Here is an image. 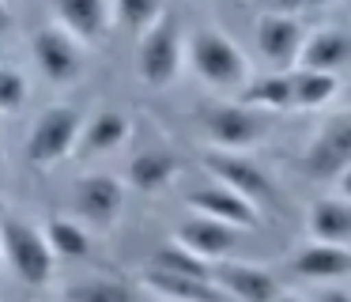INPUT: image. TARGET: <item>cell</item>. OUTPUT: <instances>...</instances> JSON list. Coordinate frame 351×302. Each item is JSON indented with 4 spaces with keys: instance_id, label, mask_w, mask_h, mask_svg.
I'll use <instances>...</instances> for the list:
<instances>
[{
    "instance_id": "cell-26",
    "label": "cell",
    "mask_w": 351,
    "mask_h": 302,
    "mask_svg": "<svg viewBox=\"0 0 351 302\" xmlns=\"http://www.w3.org/2000/svg\"><path fill=\"white\" fill-rule=\"evenodd\" d=\"M27 95H31V83H27V76L19 72L16 65H8L4 72H0V110L8 113H19L27 102Z\"/></svg>"
},
{
    "instance_id": "cell-16",
    "label": "cell",
    "mask_w": 351,
    "mask_h": 302,
    "mask_svg": "<svg viewBox=\"0 0 351 302\" xmlns=\"http://www.w3.org/2000/svg\"><path fill=\"white\" fill-rule=\"evenodd\" d=\"M129 136H132V117H129L125 110L106 106V110L91 113V117L84 121V132H80L76 155H80V159L110 155V151H117L121 143H129Z\"/></svg>"
},
{
    "instance_id": "cell-20",
    "label": "cell",
    "mask_w": 351,
    "mask_h": 302,
    "mask_svg": "<svg viewBox=\"0 0 351 302\" xmlns=\"http://www.w3.org/2000/svg\"><path fill=\"white\" fill-rule=\"evenodd\" d=\"M238 98L265 113H276V110H295V83H291V68H272L265 76H253Z\"/></svg>"
},
{
    "instance_id": "cell-13",
    "label": "cell",
    "mask_w": 351,
    "mask_h": 302,
    "mask_svg": "<svg viewBox=\"0 0 351 302\" xmlns=\"http://www.w3.org/2000/svg\"><path fill=\"white\" fill-rule=\"evenodd\" d=\"M53 19L69 27L84 45H102L110 38V27L117 23L114 0H49Z\"/></svg>"
},
{
    "instance_id": "cell-28",
    "label": "cell",
    "mask_w": 351,
    "mask_h": 302,
    "mask_svg": "<svg viewBox=\"0 0 351 302\" xmlns=\"http://www.w3.org/2000/svg\"><path fill=\"white\" fill-rule=\"evenodd\" d=\"M298 4H306V8H321V4H328V0H298Z\"/></svg>"
},
{
    "instance_id": "cell-8",
    "label": "cell",
    "mask_w": 351,
    "mask_h": 302,
    "mask_svg": "<svg viewBox=\"0 0 351 302\" xmlns=\"http://www.w3.org/2000/svg\"><path fill=\"white\" fill-rule=\"evenodd\" d=\"M185 204H189V211H204V216L227 219V223L242 226V231H257L261 226V204L250 200L242 189L227 185V181H219V178L193 185L189 193H185Z\"/></svg>"
},
{
    "instance_id": "cell-3",
    "label": "cell",
    "mask_w": 351,
    "mask_h": 302,
    "mask_svg": "<svg viewBox=\"0 0 351 302\" xmlns=\"http://www.w3.org/2000/svg\"><path fill=\"white\" fill-rule=\"evenodd\" d=\"M185 38L182 19L174 12H162L144 34H136V76L147 87H170L182 76L185 60Z\"/></svg>"
},
{
    "instance_id": "cell-17",
    "label": "cell",
    "mask_w": 351,
    "mask_h": 302,
    "mask_svg": "<svg viewBox=\"0 0 351 302\" xmlns=\"http://www.w3.org/2000/svg\"><path fill=\"white\" fill-rule=\"evenodd\" d=\"M140 287H144V294H159V299H227L212 276L170 272V268H155V264H147L140 272Z\"/></svg>"
},
{
    "instance_id": "cell-4",
    "label": "cell",
    "mask_w": 351,
    "mask_h": 302,
    "mask_svg": "<svg viewBox=\"0 0 351 302\" xmlns=\"http://www.w3.org/2000/svg\"><path fill=\"white\" fill-rule=\"evenodd\" d=\"M80 132H84V113L69 102L46 106L38 113V121L27 132V163L38 170H53L64 159L76 155L80 148Z\"/></svg>"
},
{
    "instance_id": "cell-10",
    "label": "cell",
    "mask_w": 351,
    "mask_h": 302,
    "mask_svg": "<svg viewBox=\"0 0 351 302\" xmlns=\"http://www.w3.org/2000/svg\"><path fill=\"white\" fill-rule=\"evenodd\" d=\"M125 204V185L114 174H84L72 189V211L95 231H106L117 223Z\"/></svg>"
},
{
    "instance_id": "cell-27",
    "label": "cell",
    "mask_w": 351,
    "mask_h": 302,
    "mask_svg": "<svg viewBox=\"0 0 351 302\" xmlns=\"http://www.w3.org/2000/svg\"><path fill=\"white\" fill-rule=\"evenodd\" d=\"M336 193H343V196H351V166L348 170L340 174V178H336Z\"/></svg>"
},
{
    "instance_id": "cell-22",
    "label": "cell",
    "mask_w": 351,
    "mask_h": 302,
    "mask_svg": "<svg viewBox=\"0 0 351 302\" xmlns=\"http://www.w3.org/2000/svg\"><path fill=\"white\" fill-rule=\"evenodd\" d=\"M291 83H295V110H321L340 95V72H325V68H291Z\"/></svg>"
},
{
    "instance_id": "cell-19",
    "label": "cell",
    "mask_w": 351,
    "mask_h": 302,
    "mask_svg": "<svg viewBox=\"0 0 351 302\" xmlns=\"http://www.w3.org/2000/svg\"><path fill=\"white\" fill-rule=\"evenodd\" d=\"M348 60H351V38H348V30L321 27V30H310V34H306V45H302L298 65L325 68V72H340Z\"/></svg>"
},
{
    "instance_id": "cell-7",
    "label": "cell",
    "mask_w": 351,
    "mask_h": 302,
    "mask_svg": "<svg viewBox=\"0 0 351 302\" xmlns=\"http://www.w3.org/2000/svg\"><path fill=\"white\" fill-rule=\"evenodd\" d=\"M302 163L313 178H332V181L348 170L351 166V106L321 121L317 132L310 136V143L302 151Z\"/></svg>"
},
{
    "instance_id": "cell-9",
    "label": "cell",
    "mask_w": 351,
    "mask_h": 302,
    "mask_svg": "<svg viewBox=\"0 0 351 302\" xmlns=\"http://www.w3.org/2000/svg\"><path fill=\"white\" fill-rule=\"evenodd\" d=\"M204 170L212 174V178L227 181V185L242 189L250 200H257L261 208H268V204L280 200V193H276L272 178L265 174V166L257 163V159H250L245 151H227V148H215L204 155Z\"/></svg>"
},
{
    "instance_id": "cell-15",
    "label": "cell",
    "mask_w": 351,
    "mask_h": 302,
    "mask_svg": "<svg viewBox=\"0 0 351 302\" xmlns=\"http://www.w3.org/2000/svg\"><path fill=\"white\" fill-rule=\"evenodd\" d=\"M291 272L310 283H332V279L351 276V246L340 242H321L313 238L310 246H302L291 257Z\"/></svg>"
},
{
    "instance_id": "cell-5",
    "label": "cell",
    "mask_w": 351,
    "mask_h": 302,
    "mask_svg": "<svg viewBox=\"0 0 351 302\" xmlns=\"http://www.w3.org/2000/svg\"><path fill=\"white\" fill-rule=\"evenodd\" d=\"M265 110L250 102H204L197 110V125L204 132V140L212 148H227V151H250L253 143L265 140Z\"/></svg>"
},
{
    "instance_id": "cell-25",
    "label": "cell",
    "mask_w": 351,
    "mask_h": 302,
    "mask_svg": "<svg viewBox=\"0 0 351 302\" xmlns=\"http://www.w3.org/2000/svg\"><path fill=\"white\" fill-rule=\"evenodd\" d=\"M162 12H167L162 0H114V15L129 34H144Z\"/></svg>"
},
{
    "instance_id": "cell-23",
    "label": "cell",
    "mask_w": 351,
    "mask_h": 302,
    "mask_svg": "<svg viewBox=\"0 0 351 302\" xmlns=\"http://www.w3.org/2000/svg\"><path fill=\"white\" fill-rule=\"evenodd\" d=\"M42 226H46V234H49V242H53L61 261H84V257L91 253V231H87V223L80 216L76 219L72 216H49Z\"/></svg>"
},
{
    "instance_id": "cell-12",
    "label": "cell",
    "mask_w": 351,
    "mask_h": 302,
    "mask_svg": "<svg viewBox=\"0 0 351 302\" xmlns=\"http://www.w3.org/2000/svg\"><path fill=\"white\" fill-rule=\"evenodd\" d=\"M306 45V27L291 12H265L257 19V53L272 68H295Z\"/></svg>"
},
{
    "instance_id": "cell-2",
    "label": "cell",
    "mask_w": 351,
    "mask_h": 302,
    "mask_svg": "<svg viewBox=\"0 0 351 302\" xmlns=\"http://www.w3.org/2000/svg\"><path fill=\"white\" fill-rule=\"evenodd\" d=\"M0 246H4V264L8 272L27 287H49L57 268V249L49 242L46 226L23 219L19 211L4 216V231H0Z\"/></svg>"
},
{
    "instance_id": "cell-24",
    "label": "cell",
    "mask_w": 351,
    "mask_h": 302,
    "mask_svg": "<svg viewBox=\"0 0 351 302\" xmlns=\"http://www.w3.org/2000/svg\"><path fill=\"white\" fill-rule=\"evenodd\" d=\"M144 294L140 279H114V276H91V279H76L64 287V299L72 302H114V299H136Z\"/></svg>"
},
{
    "instance_id": "cell-1",
    "label": "cell",
    "mask_w": 351,
    "mask_h": 302,
    "mask_svg": "<svg viewBox=\"0 0 351 302\" xmlns=\"http://www.w3.org/2000/svg\"><path fill=\"white\" fill-rule=\"evenodd\" d=\"M185 60H189L193 76L200 83L215 91H242L253 80L250 72V57L234 45V38H227L219 27H193L185 38Z\"/></svg>"
},
{
    "instance_id": "cell-18",
    "label": "cell",
    "mask_w": 351,
    "mask_h": 302,
    "mask_svg": "<svg viewBox=\"0 0 351 302\" xmlns=\"http://www.w3.org/2000/svg\"><path fill=\"white\" fill-rule=\"evenodd\" d=\"M306 231H310V238L351 246V196L336 193L313 200L310 211H306Z\"/></svg>"
},
{
    "instance_id": "cell-14",
    "label": "cell",
    "mask_w": 351,
    "mask_h": 302,
    "mask_svg": "<svg viewBox=\"0 0 351 302\" xmlns=\"http://www.w3.org/2000/svg\"><path fill=\"white\" fill-rule=\"evenodd\" d=\"M238 234H242V226L227 223V219H215V216H204V211H193V219H185L178 226L174 238L182 246H189L193 253L208 257V261H223V257L234 253Z\"/></svg>"
},
{
    "instance_id": "cell-6",
    "label": "cell",
    "mask_w": 351,
    "mask_h": 302,
    "mask_svg": "<svg viewBox=\"0 0 351 302\" xmlns=\"http://www.w3.org/2000/svg\"><path fill=\"white\" fill-rule=\"evenodd\" d=\"M31 57L38 65V72L46 76L57 87H69L84 76V42L72 34L61 23H49V27H38L31 34Z\"/></svg>"
},
{
    "instance_id": "cell-11",
    "label": "cell",
    "mask_w": 351,
    "mask_h": 302,
    "mask_svg": "<svg viewBox=\"0 0 351 302\" xmlns=\"http://www.w3.org/2000/svg\"><path fill=\"white\" fill-rule=\"evenodd\" d=\"M212 279L223 287L227 299H245V302H268V299H280L283 283L272 276V268L265 264H250V261H212Z\"/></svg>"
},
{
    "instance_id": "cell-21",
    "label": "cell",
    "mask_w": 351,
    "mask_h": 302,
    "mask_svg": "<svg viewBox=\"0 0 351 302\" xmlns=\"http://www.w3.org/2000/svg\"><path fill=\"white\" fill-rule=\"evenodd\" d=\"M178 174V159L162 148H147V151H136L125 166V181L140 193H159L174 181Z\"/></svg>"
}]
</instances>
